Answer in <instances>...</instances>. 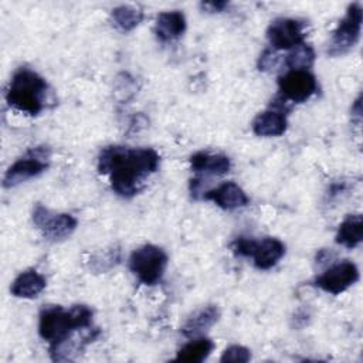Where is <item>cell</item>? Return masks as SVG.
<instances>
[{"mask_svg":"<svg viewBox=\"0 0 363 363\" xmlns=\"http://www.w3.org/2000/svg\"><path fill=\"white\" fill-rule=\"evenodd\" d=\"M159 162L157 152L150 147L111 145L99 152L98 170L109 177L111 187L118 196L130 199L159 169Z\"/></svg>","mask_w":363,"mask_h":363,"instance_id":"obj_1","label":"cell"},{"mask_svg":"<svg viewBox=\"0 0 363 363\" xmlns=\"http://www.w3.org/2000/svg\"><path fill=\"white\" fill-rule=\"evenodd\" d=\"M92 323V311L86 305H74L69 309L62 306H47L40 312L38 333L50 343V352L64 345L74 330L86 329Z\"/></svg>","mask_w":363,"mask_h":363,"instance_id":"obj_2","label":"cell"},{"mask_svg":"<svg viewBox=\"0 0 363 363\" xmlns=\"http://www.w3.org/2000/svg\"><path fill=\"white\" fill-rule=\"evenodd\" d=\"M48 85L45 79L30 68H20L11 77L6 99L13 108L28 113H40L47 101Z\"/></svg>","mask_w":363,"mask_h":363,"instance_id":"obj_3","label":"cell"},{"mask_svg":"<svg viewBox=\"0 0 363 363\" xmlns=\"http://www.w3.org/2000/svg\"><path fill=\"white\" fill-rule=\"evenodd\" d=\"M231 248L235 255L251 257L254 265L258 269L272 268L285 255L284 242L272 237H265L259 241L247 237H240L234 240Z\"/></svg>","mask_w":363,"mask_h":363,"instance_id":"obj_4","label":"cell"},{"mask_svg":"<svg viewBox=\"0 0 363 363\" xmlns=\"http://www.w3.org/2000/svg\"><path fill=\"white\" fill-rule=\"evenodd\" d=\"M167 267L166 252L153 245L145 244L135 250L129 258V268L133 275L145 285L157 284Z\"/></svg>","mask_w":363,"mask_h":363,"instance_id":"obj_5","label":"cell"},{"mask_svg":"<svg viewBox=\"0 0 363 363\" xmlns=\"http://www.w3.org/2000/svg\"><path fill=\"white\" fill-rule=\"evenodd\" d=\"M51 150L48 146H37L30 149L23 157L16 160L6 172L3 179L4 187H14L33 177L40 176L48 169Z\"/></svg>","mask_w":363,"mask_h":363,"instance_id":"obj_6","label":"cell"},{"mask_svg":"<svg viewBox=\"0 0 363 363\" xmlns=\"http://www.w3.org/2000/svg\"><path fill=\"white\" fill-rule=\"evenodd\" d=\"M362 31V6L353 3L349 6L345 17L339 21L332 34L326 52L337 57L349 52L359 41Z\"/></svg>","mask_w":363,"mask_h":363,"instance_id":"obj_7","label":"cell"},{"mask_svg":"<svg viewBox=\"0 0 363 363\" xmlns=\"http://www.w3.org/2000/svg\"><path fill=\"white\" fill-rule=\"evenodd\" d=\"M278 88L281 99L301 104L316 92L318 84L308 69H289L279 77Z\"/></svg>","mask_w":363,"mask_h":363,"instance_id":"obj_8","label":"cell"},{"mask_svg":"<svg viewBox=\"0 0 363 363\" xmlns=\"http://www.w3.org/2000/svg\"><path fill=\"white\" fill-rule=\"evenodd\" d=\"M34 224L43 230L45 238L51 241H61L68 238L77 228V218L67 213L52 214L48 208L37 204L33 211Z\"/></svg>","mask_w":363,"mask_h":363,"instance_id":"obj_9","label":"cell"},{"mask_svg":"<svg viewBox=\"0 0 363 363\" xmlns=\"http://www.w3.org/2000/svg\"><path fill=\"white\" fill-rule=\"evenodd\" d=\"M267 38L272 50H292L305 40V24L295 18L281 17L271 21L267 28Z\"/></svg>","mask_w":363,"mask_h":363,"instance_id":"obj_10","label":"cell"},{"mask_svg":"<svg viewBox=\"0 0 363 363\" xmlns=\"http://www.w3.org/2000/svg\"><path fill=\"white\" fill-rule=\"evenodd\" d=\"M359 279V269L352 261H340L330 265L325 272L315 278V285L322 291L339 295Z\"/></svg>","mask_w":363,"mask_h":363,"instance_id":"obj_11","label":"cell"},{"mask_svg":"<svg viewBox=\"0 0 363 363\" xmlns=\"http://www.w3.org/2000/svg\"><path fill=\"white\" fill-rule=\"evenodd\" d=\"M203 199L210 200L220 208L228 210V211L248 204V197L245 191L234 182H225L216 189L204 191Z\"/></svg>","mask_w":363,"mask_h":363,"instance_id":"obj_12","label":"cell"},{"mask_svg":"<svg viewBox=\"0 0 363 363\" xmlns=\"http://www.w3.org/2000/svg\"><path fill=\"white\" fill-rule=\"evenodd\" d=\"M191 170L204 176H223L228 173L231 162L225 155L197 152L190 157Z\"/></svg>","mask_w":363,"mask_h":363,"instance_id":"obj_13","label":"cell"},{"mask_svg":"<svg viewBox=\"0 0 363 363\" xmlns=\"http://www.w3.org/2000/svg\"><path fill=\"white\" fill-rule=\"evenodd\" d=\"M186 30V18L182 11H163L156 17L155 33L156 37L163 41H173L179 38Z\"/></svg>","mask_w":363,"mask_h":363,"instance_id":"obj_14","label":"cell"},{"mask_svg":"<svg viewBox=\"0 0 363 363\" xmlns=\"http://www.w3.org/2000/svg\"><path fill=\"white\" fill-rule=\"evenodd\" d=\"M218 318H220L218 308L216 305H207L200 311H197L196 313H193L186 320V323L182 328V333L189 339L199 337L201 336V333L208 330V328H211L218 320Z\"/></svg>","mask_w":363,"mask_h":363,"instance_id":"obj_15","label":"cell"},{"mask_svg":"<svg viewBox=\"0 0 363 363\" xmlns=\"http://www.w3.org/2000/svg\"><path fill=\"white\" fill-rule=\"evenodd\" d=\"M286 125L288 122L282 111L268 109L255 116L252 121V132L264 138L279 136L286 130Z\"/></svg>","mask_w":363,"mask_h":363,"instance_id":"obj_16","label":"cell"},{"mask_svg":"<svg viewBox=\"0 0 363 363\" xmlns=\"http://www.w3.org/2000/svg\"><path fill=\"white\" fill-rule=\"evenodd\" d=\"M44 288H45V278L35 269H27L13 281L10 291L17 298L31 299L38 296Z\"/></svg>","mask_w":363,"mask_h":363,"instance_id":"obj_17","label":"cell"},{"mask_svg":"<svg viewBox=\"0 0 363 363\" xmlns=\"http://www.w3.org/2000/svg\"><path fill=\"white\" fill-rule=\"evenodd\" d=\"M363 240V218L360 214H349L339 225L336 233V242L346 247L354 248Z\"/></svg>","mask_w":363,"mask_h":363,"instance_id":"obj_18","label":"cell"},{"mask_svg":"<svg viewBox=\"0 0 363 363\" xmlns=\"http://www.w3.org/2000/svg\"><path fill=\"white\" fill-rule=\"evenodd\" d=\"M214 343L207 337H194L191 342L184 345L179 352L174 360L186 362V363H199L207 359L211 353Z\"/></svg>","mask_w":363,"mask_h":363,"instance_id":"obj_19","label":"cell"},{"mask_svg":"<svg viewBox=\"0 0 363 363\" xmlns=\"http://www.w3.org/2000/svg\"><path fill=\"white\" fill-rule=\"evenodd\" d=\"M113 26L122 31H130L143 20V11L133 6H118L112 10Z\"/></svg>","mask_w":363,"mask_h":363,"instance_id":"obj_20","label":"cell"},{"mask_svg":"<svg viewBox=\"0 0 363 363\" xmlns=\"http://www.w3.org/2000/svg\"><path fill=\"white\" fill-rule=\"evenodd\" d=\"M315 61V51L308 44H299L285 55L284 65L289 69H308Z\"/></svg>","mask_w":363,"mask_h":363,"instance_id":"obj_21","label":"cell"},{"mask_svg":"<svg viewBox=\"0 0 363 363\" xmlns=\"http://www.w3.org/2000/svg\"><path fill=\"white\" fill-rule=\"evenodd\" d=\"M251 359V353H250V350L247 349V347H244V346H240V345H231V346H228L224 352H223V354H221V357H220V360L223 362V363H245V362H248Z\"/></svg>","mask_w":363,"mask_h":363,"instance_id":"obj_22","label":"cell"},{"mask_svg":"<svg viewBox=\"0 0 363 363\" xmlns=\"http://www.w3.org/2000/svg\"><path fill=\"white\" fill-rule=\"evenodd\" d=\"M281 64H284V58H281V55L275 50H272V48L271 50H265L259 55L258 67H259L261 71H274Z\"/></svg>","mask_w":363,"mask_h":363,"instance_id":"obj_23","label":"cell"},{"mask_svg":"<svg viewBox=\"0 0 363 363\" xmlns=\"http://www.w3.org/2000/svg\"><path fill=\"white\" fill-rule=\"evenodd\" d=\"M227 6L225 1H208V3H201L203 9H207L210 13H218L223 11V9Z\"/></svg>","mask_w":363,"mask_h":363,"instance_id":"obj_24","label":"cell"}]
</instances>
